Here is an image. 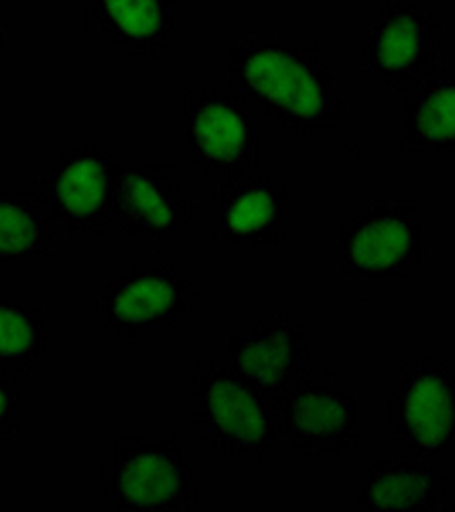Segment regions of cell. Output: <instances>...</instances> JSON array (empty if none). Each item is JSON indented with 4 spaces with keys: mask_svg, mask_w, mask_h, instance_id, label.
Segmentation results:
<instances>
[{
    "mask_svg": "<svg viewBox=\"0 0 455 512\" xmlns=\"http://www.w3.org/2000/svg\"><path fill=\"white\" fill-rule=\"evenodd\" d=\"M196 211L177 165L118 160L112 227L136 247L156 249L188 235Z\"/></svg>",
    "mask_w": 455,
    "mask_h": 512,
    "instance_id": "obj_5",
    "label": "cell"
},
{
    "mask_svg": "<svg viewBox=\"0 0 455 512\" xmlns=\"http://www.w3.org/2000/svg\"><path fill=\"white\" fill-rule=\"evenodd\" d=\"M358 503L366 510H432L444 482L428 462L380 461L365 466Z\"/></svg>",
    "mask_w": 455,
    "mask_h": 512,
    "instance_id": "obj_14",
    "label": "cell"
},
{
    "mask_svg": "<svg viewBox=\"0 0 455 512\" xmlns=\"http://www.w3.org/2000/svg\"><path fill=\"white\" fill-rule=\"evenodd\" d=\"M257 116L227 90L193 87L183 96V135L192 164L211 189L260 168Z\"/></svg>",
    "mask_w": 455,
    "mask_h": 512,
    "instance_id": "obj_3",
    "label": "cell"
},
{
    "mask_svg": "<svg viewBox=\"0 0 455 512\" xmlns=\"http://www.w3.org/2000/svg\"><path fill=\"white\" fill-rule=\"evenodd\" d=\"M4 409H6V398L3 394H0V414L3 413Z\"/></svg>",
    "mask_w": 455,
    "mask_h": 512,
    "instance_id": "obj_20",
    "label": "cell"
},
{
    "mask_svg": "<svg viewBox=\"0 0 455 512\" xmlns=\"http://www.w3.org/2000/svg\"><path fill=\"white\" fill-rule=\"evenodd\" d=\"M424 228L413 208L373 201L342 221L340 266L373 284L409 276L421 262Z\"/></svg>",
    "mask_w": 455,
    "mask_h": 512,
    "instance_id": "obj_7",
    "label": "cell"
},
{
    "mask_svg": "<svg viewBox=\"0 0 455 512\" xmlns=\"http://www.w3.org/2000/svg\"><path fill=\"white\" fill-rule=\"evenodd\" d=\"M177 0H87L86 24L120 54L160 59L175 24Z\"/></svg>",
    "mask_w": 455,
    "mask_h": 512,
    "instance_id": "obj_13",
    "label": "cell"
},
{
    "mask_svg": "<svg viewBox=\"0 0 455 512\" xmlns=\"http://www.w3.org/2000/svg\"><path fill=\"white\" fill-rule=\"evenodd\" d=\"M310 360L304 326L289 314L263 310L231 330L229 368L267 398L308 376Z\"/></svg>",
    "mask_w": 455,
    "mask_h": 512,
    "instance_id": "obj_11",
    "label": "cell"
},
{
    "mask_svg": "<svg viewBox=\"0 0 455 512\" xmlns=\"http://www.w3.org/2000/svg\"><path fill=\"white\" fill-rule=\"evenodd\" d=\"M225 88L284 135L322 140L342 119L336 80L312 40H237Z\"/></svg>",
    "mask_w": 455,
    "mask_h": 512,
    "instance_id": "obj_1",
    "label": "cell"
},
{
    "mask_svg": "<svg viewBox=\"0 0 455 512\" xmlns=\"http://www.w3.org/2000/svg\"><path fill=\"white\" fill-rule=\"evenodd\" d=\"M107 482L122 509L184 511L197 506L195 461L177 439H120Z\"/></svg>",
    "mask_w": 455,
    "mask_h": 512,
    "instance_id": "obj_6",
    "label": "cell"
},
{
    "mask_svg": "<svg viewBox=\"0 0 455 512\" xmlns=\"http://www.w3.org/2000/svg\"><path fill=\"white\" fill-rule=\"evenodd\" d=\"M118 160L96 147L63 153L44 164L35 183L55 219L72 228L102 232L112 227V191Z\"/></svg>",
    "mask_w": 455,
    "mask_h": 512,
    "instance_id": "obj_12",
    "label": "cell"
},
{
    "mask_svg": "<svg viewBox=\"0 0 455 512\" xmlns=\"http://www.w3.org/2000/svg\"><path fill=\"white\" fill-rule=\"evenodd\" d=\"M280 441L306 457H342L358 449L362 409L356 394L312 373L269 395Z\"/></svg>",
    "mask_w": 455,
    "mask_h": 512,
    "instance_id": "obj_4",
    "label": "cell"
},
{
    "mask_svg": "<svg viewBox=\"0 0 455 512\" xmlns=\"http://www.w3.org/2000/svg\"><path fill=\"white\" fill-rule=\"evenodd\" d=\"M189 382L195 429L212 450L247 461L275 457L280 437L263 393L212 358L193 362Z\"/></svg>",
    "mask_w": 455,
    "mask_h": 512,
    "instance_id": "obj_2",
    "label": "cell"
},
{
    "mask_svg": "<svg viewBox=\"0 0 455 512\" xmlns=\"http://www.w3.org/2000/svg\"><path fill=\"white\" fill-rule=\"evenodd\" d=\"M429 42L425 28L412 16H388L378 20L362 38V63L366 71L385 83L417 78L432 56Z\"/></svg>",
    "mask_w": 455,
    "mask_h": 512,
    "instance_id": "obj_15",
    "label": "cell"
},
{
    "mask_svg": "<svg viewBox=\"0 0 455 512\" xmlns=\"http://www.w3.org/2000/svg\"><path fill=\"white\" fill-rule=\"evenodd\" d=\"M410 126L426 144L455 143V84L429 88L414 104Z\"/></svg>",
    "mask_w": 455,
    "mask_h": 512,
    "instance_id": "obj_17",
    "label": "cell"
},
{
    "mask_svg": "<svg viewBox=\"0 0 455 512\" xmlns=\"http://www.w3.org/2000/svg\"><path fill=\"white\" fill-rule=\"evenodd\" d=\"M30 326L14 312L0 309V354H18L31 345Z\"/></svg>",
    "mask_w": 455,
    "mask_h": 512,
    "instance_id": "obj_18",
    "label": "cell"
},
{
    "mask_svg": "<svg viewBox=\"0 0 455 512\" xmlns=\"http://www.w3.org/2000/svg\"><path fill=\"white\" fill-rule=\"evenodd\" d=\"M292 205L288 184L257 168L212 189L213 240L225 249L279 248L288 241Z\"/></svg>",
    "mask_w": 455,
    "mask_h": 512,
    "instance_id": "obj_10",
    "label": "cell"
},
{
    "mask_svg": "<svg viewBox=\"0 0 455 512\" xmlns=\"http://www.w3.org/2000/svg\"><path fill=\"white\" fill-rule=\"evenodd\" d=\"M55 220L35 181H2L0 260H24L42 251L51 239Z\"/></svg>",
    "mask_w": 455,
    "mask_h": 512,
    "instance_id": "obj_16",
    "label": "cell"
},
{
    "mask_svg": "<svg viewBox=\"0 0 455 512\" xmlns=\"http://www.w3.org/2000/svg\"><path fill=\"white\" fill-rule=\"evenodd\" d=\"M199 301L183 270L164 264L134 265L106 288L103 308L122 336L146 340L183 324Z\"/></svg>",
    "mask_w": 455,
    "mask_h": 512,
    "instance_id": "obj_9",
    "label": "cell"
},
{
    "mask_svg": "<svg viewBox=\"0 0 455 512\" xmlns=\"http://www.w3.org/2000/svg\"><path fill=\"white\" fill-rule=\"evenodd\" d=\"M6 11H4V7L0 4V47H2L3 39H4V30H6Z\"/></svg>",
    "mask_w": 455,
    "mask_h": 512,
    "instance_id": "obj_19",
    "label": "cell"
},
{
    "mask_svg": "<svg viewBox=\"0 0 455 512\" xmlns=\"http://www.w3.org/2000/svg\"><path fill=\"white\" fill-rule=\"evenodd\" d=\"M389 402V433L418 459L455 451V370L441 361H412Z\"/></svg>",
    "mask_w": 455,
    "mask_h": 512,
    "instance_id": "obj_8",
    "label": "cell"
}]
</instances>
